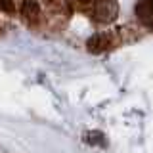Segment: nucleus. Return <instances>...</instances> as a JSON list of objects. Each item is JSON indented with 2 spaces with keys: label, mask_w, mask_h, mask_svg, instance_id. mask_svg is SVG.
<instances>
[{
  "label": "nucleus",
  "mask_w": 153,
  "mask_h": 153,
  "mask_svg": "<svg viewBox=\"0 0 153 153\" xmlns=\"http://www.w3.org/2000/svg\"><path fill=\"white\" fill-rule=\"evenodd\" d=\"M136 13L147 27L153 29V0H142L136 6Z\"/></svg>",
  "instance_id": "obj_1"
},
{
  "label": "nucleus",
  "mask_w": 153,
  "mask_h": 153,
  "mask_svg": "<svg viewBox=\"0 0 153 153\" xmlns=\"http://www.w3.org/2000/svg\"><path fill=\"white\" fill-rule=\"evenodd\" d=\"M38 4L36 2H33V0H27L25 4H23V16H25L27 19H33V21H35V19L38 17Z\"/></svg>",
  "instance_id": "obj_2"
}]
</instances>
